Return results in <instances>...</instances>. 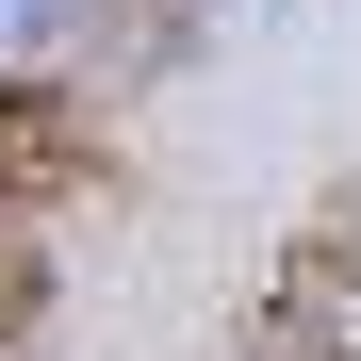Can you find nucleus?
Segmentation results:
<instances>
[{
	"label": "nucleus",
	"mask_w": 361,
	"mask_h": 361,
	"mask_svg": "<svg viewBox=\"0 0 361 361\" xmlns=\"http://www.w3.org/2000/svg\"><path fill=\"white\" fill-rule=\"evenodd\" d=\"M115 180V99L82 66H0V214H66Z\"/></svg>",
	"instance_id": "f257e3e1"
},
{
	"label": "nucleus",
	"mask_w": 361,
	"mask_h": 361,
	"mask_svg": "<svg viewBox=\"0 0 361 361\" xmlns=\"http://www.w3.org/2000/svg\"><path fill=\"white\" fill-rule=\"evenodd\" d=\"M345 312H361V180H329V197L279 230V263H263L230 361H312V345H345Z\"/></svg>",
	"instance_id": "f03ea898"
},
{
	"label": "nucleus",
	"mask_w": 361,
	"mask_h": 361,
	"mask_svg": "<svg viewBox=\"0 0 361 361\" xmlns=\"http://www.w3.org/2000/svg\"><path fill=\"white\" fill-rule=\"evenodd\" d=\"M180 33H197V0H82V49H99V99H115V66H164Z\"/></svg>",
	"instance_id": "7ed1b4c3"
},
{
	"label": "nucleus",
	"mask_w": 361,
	"mask_h": 361,
	"mask_svg": "<svg viewBox=\"0 0 361 361\" xmlns=\"http://www.w3.org/2000/svg\"><path fill=\"white\" fill-rule=\"evenodd\" d=\"M49 345V247H33V214H0V361H33Z\"/></svg>",
	"instance_id": "20e7f679"
},
{
	"label": "nucleus",
	"mask_w": 361,
	"mask_h": 361,
	"mask_svg": "<svg viewBox=\"0 0 361 361\" xmlns=\"http://www.w3.org/2000/svg\"><path fill=\"white\" fill-rule=\"evenodd\" d=\"M312 361H361V329H345V345H312Z\"/></svg>",
	"instance_id": "39448f33"
}]
</instances>
